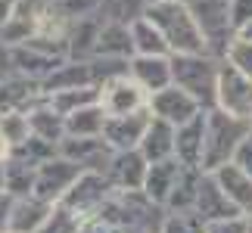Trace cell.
<instances>
[{
	"label": "cell",
	"mask_w": 252,
	"mask_h": 233,
	"mask_svg": "<svg viewBox=\"0 0 252 233\" xmlns=\"http://www.w3.org/2000/svg\"><path fill=\"white\" fill-rule=\"evenodd\" d=\"M143 16L162 31L171 53H209L206 37L187 0H150L143 6Z\"/></svg>",
	"instance_id": "6da1fadb"
},
{
	"label": "cell",
	"mask_w": 252,
	"mask_h": 233,
	"mask_svg": "<svg viewBox=\"0 0 252 233\" xmlns=\"http://www.w3.org/2000/svg\"><path fill=\"white\" fill-rule=\"evenodd\" d=\"M252 131V121L237 118L218 106L206 109V143H202V171H218L221 165L234 162L243 137Z\"/></svg>",
	"instance_id": "7a4b0ae2"
},
{
	"label": "cell",
	"mask_w": 252,
	"mask_h": 233,
	"mask_svg": "<svg viewBox=\"0 0 252 233\" xmlns=\"http://www.w3.org/2000/svg\"><path fill=\"white\" fill-rule=\"evenodd\" d=\"M221 59L212 53H171V84L184 87L202 109H212L218 96Z\"/></svg>",
	"instance_id": "3957f363"
},
{
	"label": "cell",
	"mask_w": 252,
	"mask_h": 233,
	"mask_svg": "<svg viewBox=\"0 0 252 233\" xmlns=\"http://www.w3.org/2000/svg\"><path fill=\"white\" fill-rule=\"evenodd\" d=\"M193 16H196V25L202 37H206V47L212 56L224 59L230 41L237 37L234 31V22H230V9H227V0H187Z\"/></svg>",
	"instance_id": "277c9868"
},
{
	"label": "cell",
	"mask_w": 252,
	"mask_h": 233,
	"mask_svg": "<svg viewBox=\"0 0 252 233\" xmlns=\"http://www.w3.org/2000/svg\"><path fill=\"white\" fill-rule=\"evenodd\" d=\"M84 174V168L75 159L69 155L56 152L53 159H47L44 165H37V177H34V193L47 202H53V205H60L65 199V193L75 187V180H78Z\"/></svg>",
	"instance_id": "5b68a950"
},
{
	"label": "cell",
	"mask_w": 252,
	"mask_h": 233,
	"mask_svg": "<svg viewBox=\"0 0 252 233\" xmlns=\"http://www.w3.org/2000/svg\"><path fill=\"white\" fill-rule=\"evenodd\" d=\"M115 193V187L109 183V177L100 171H84L78 180H75V187L65 193V199L60 202L63 208H69L72 215H78L81 221L84 218H94L96 211L106 205V199H109Z\"/></svg>",
	"instance_id": "8992f818"
},
{
	"label": "cell",
	"mask_w": 252,
	"mask_h": 233,
	"mask_svg": "<svg viewBox=\"0 0 252 233\" xmlns=\"http://www.w3.org/2000/svg\"><path fill=\"white\" fill-rule=\"evenodd\" d=\"M215 106L224 109L237 118L252 121V78L234 69L230 62L221 59V72H218V96Z\"/></svg>",
	"instance_id": "52a82bcc"
},
{
	"label": "cell",
	"mask_w": 252,
	"mask_h": 233,
	"mask_svg": "<svg viewBox=\"0 0 252 233\" xmlns=\"http://www.w3.org/2000/svg\"><path fill=\"white\" fill-rule=\"evenodd\" d=\"M50 13V0H16L13 13L3 25H0V44L16 47L25 44L32 34L41 31V22Z\"/></svg>",
	"instance_id": "ba28073f"
},
{
	"label": "cell",
	"mask_w": 252,
	"mask_h": 233,
	"mask_svg": "<svg viewBox=\"0 0 252 233\" xmlns=\"http://www.w3.org/2000/svg\"><path fill=\"white\" fill-rule=\"evenodd\" d=\"M100 106L106 109V115H128V112L147 109L150 93L131 75H119L112 81L100 84Z\"/></svg>",
	"instance_id": "9c48e42d"
},
{
	"label": "cell",
	"mask_w": 252,
	"mask_h": 233,
	"mask_svg": "<svg viewBox=\"0 0 252 233\" xmlns=\"http://www.w3.org/2000/svg\"><path fill=\"white\" fill-rule=\"evenodd\" d=\"M150 112H153V118H162V121H168V124L178 128V124L190 121L193 115H199L202 106L193 100L184 87L168 84V87H162V90L150 93Z\"/></svg>",
	"instance_id": "30bf717a"
},
{
	"label": "cell",
	"mask_w": 252,
	"mask_h": 233,
	"mask_svg": "<svg viewBox=\"0 0 252 233\" xmlns=\"http://www.w3.org/2000/svg\"><path fill=\"white\" fill-rule=\"evenodd\" d=\"M193 211H196L206 224H212V221H227V218H246L243 211L230 202V196L224 193V187L218 183V177L212 171H202V180H199V193H196V205H193Z\"/></svg>",
	"instance_id": "8fae6325"
},
{
	"label": "cell",
	"mask_w": 252,
	"mask_h": 233,
	"mask_svg": "<svg viewBox=\"0 0 252 233\" xmlns=\"http://www.w3.org/2000/svg\"><path fill=\"white\" fill-rule=\"evenodd\" d=\"M150 118H153L150 106L147 109H137V112H128V115H109L106 128H103V140L112 149H137Z\"/></svg>",
	"instance_id": "7c38bea8"
},
{
	"label": "cell",
	"mask_w": 252,
	"mask_h": 233,
	"mask_svg": "<svg viewBox=\"0 0 252 233\" xmlns=\"http://www.w3.org/2000/svg\"><path fill=\"white\" fill-rule=\"evenodd\" d=\"M147 155L140 149H115L109 168H106V177L115 190L131 193V190H143V180H147Z\"/></svg>",
	"instance_id": "4fadbf2b"
},
{
	"label": "cell",
	"mask_w": 252,
	"mask_h": 233,
	"mask_svg": "<svg viewBox=\"0 0 252 233\" xmlns=\"http://www.w3.org/2000/svg\"><path fill=\"white\" fill-rule=\"evenodd\" d=\"M60 152L75 159L84 171H100V174H106V168H109V162L115 155V149L103 137H63Z\"/></svg>",
	"instance_id": "5bb4252c"
},
{
	"label": "cell",
	"mask_w": 252,
	"mask_h": 233,
	"mask_svg": "<svg viewBox=\"0 0 252 233\" xmlns=\"http://www.w3.org/2000/svg\"><path fill=\"white\" fill-rule=\"evenodd\" d=\"M202 143H206V109L174 128V159L190 168H202Z\"/></svg>",
	"instance_id": "9a60e30c"
},
{
	"label": "cell",
	"mask_w": 252,
	"mask_h": 233,
	"mask_svg": "<svg viewBox=\"0 0 252 233\" xmlns=\"http://www.w3.org/2000/svg\"><path fill=\"white\" fill-rule=\"evenodd\" d=\"M53 208H56L53 202L41 199L37 193L19 196L16 208H13V227H9V233H41V227L50 221Z\"/></svg>",
	"instance_id": "2e32d148"
},
{
	"label": "cell",
	"mask_w": 252,
	"mask_h": 233,
	"mask_svg": "<svg viewBox=\"0 0 252 233\" xmlns=\"http://www.w3.org/2000/svg\"><path fill=\"white\" fill-rule=\"evenodd\" d=\"M128 75L147 93H156L171 84V56H131Z\"/></svg>",
	"instance_id": "e0dca14e"
},
{
	"label": "cell",
	"mask_w": 252,
	"mask_h": 233,
	"mask_svg": "<svg viewBox=\"0 0 252 233\" xmlns=\"http://www.w3.org/2000/svg\"><path fill=\"white\" fill-rule=\"evenodd\" d=\"M94 56L131 59V56H134L131 22H122V19H106V22L100 25V37H96V53Z\"/></svg>",
	"instance_id": "ac0fdd59"
},
{
	"label": "cell",
	"mask_w": 252,
	"mask_h": 233,
	"mask_svg": "<svg viewBox=\"0 0 252 233\" xmlns=\"http://www.w3.org/2000/svg\"><path fill=\"white\" fill-rule=\"evenodd\" d=\"M25 112H28V124H32V134H34V137L50 140V143H56V146H60L63 137H65V115L56 112L47 96L34 100Z\"/></svg>",
	"instance_id": "d6986e66"
},
{
	"label": "cell",
	"mask_w": 252,
	"mask_h": 233,
	"mask_svg": "<svg viewBox=\"0 0 252 233\" xmlns=\"http://www.w3.org/2000/svg\"><path fill=\"white\" fill-rule=\"evenodd\" d=\"M69 87H96L91 59H65L53 75H47L41 81V93H56V90H69Z\"/></svg>",
	"instance_id": "ffe728a7"
},
{
	"label": "cell",
	"mask_w": 252,
	"mask_h": 233,
	"mask_svg": "<svg viewBox=\"0 0 252 233\" xmlns=\"http://www.w3.org/2000/svg\"><path fill=\"white\" fill-rule=\"evenodd\" d=\"M178 174H181V162L174 159V155H171V159H162V162H150L147 180H143V193H147L156 205L165 208L174 183H178Z\"/></svg>",
	"instance_id": "44dd1931"
},
{
	"label": "cell",
	"mask_w": 252,
	"mask_h": 233,
	"mask_svg": "<svg viewBox=\"0 0 252 233\" xmlns=\"http://www.w3.org/2000/svg\"><path fill=\"white\" fill-rule=\"evenodd\" d=\"M41 81L25 75H9L6 81H0V115L16 112V109H28L34 100H41Z\"/></svg>",
	"instance_id": "7402d4cb"
},
{
	"label": "cell",
	"mask_w": 252,
	"mask_h": 233,
	"mask_svg": "<svg viewBox=\"0 0 252 233\" xmlns=\"http://www.w3.org/2000/svg\"><path fill=\"white\" fill-rule=\"evenodd\" d=\"M218 177V183L224 187V193L230 196V202L243 211L246 218H252V174H246L237 162L221 165L218 171H212Z\"/></svg>",
	"instance_id": "603a6c76"
},
{
	"label": "cell",
	"mask_w": 252,
	"mask_h": 233,
	"mask_svg": "<svg viewBox=\"0 0 252 233\" xmlns=\"http://www.w3.org/2000/svg\"><path fill=\"white\" fill-rule=\"evenodd\" d=\"M147 162H162V159H171L174 155V124L162 121V118H150L147 131H143V140L137 146Z\"/></svg>",
	"instance_id": "cb8c5ba5"
},
{
	"label": "cell",
	"mask_w": 252,
	"mask_h": 233,
	"mask_svg": "<svg viewBox=\"0 0 252 233\" xmlns=\"http://www.w3.org/2000/svg\"><path fill=\"white\" fill-rule=\"evenodd\" d=\"M106 118L109 115L100 103H87L65 115V137H103Z\"/></svg>",
	"instance_id": "d4e9b609"
},
{
	"label": "cell",
	"mask_w": 252,
	"mask_h": 233,
	"mask_svg": "<svg viewBox=\"0 0 252 233\" xmlns=\"http://www.w3.org/2000/svg\"><path fill=\"white\" fill-rule=\"evenodd\" d=\"M100 19L87 16L69 25L65 31V44H69V59H91L96 53V37H100Z\"/></svg>",
	"instance_id": "484cf974"
},
{
	"label": "cell",
	"mask_w": 252,
	"mask_h": 233,
	"mask_svg": "<svg viewBox=\"0 0 252 233\" xmlns=\"http://www.w3.org/2000/svg\"><path fill=\"white\" fill-rule=\"evenodd\" d=\"M131 37H134V56H171L168 41L143 13L131 19Z\"/></svg>",
	"instance_id": "4316f807"
},
{
	"label": "cell",
	"mask_w": 252,
	"mask_h": 233,
	"mask_svg": "<svg viewBox=\"0 0 252 233\" xmlns=\"http://www.w3.org/2000/svg\"><path fill=\"white\" fill-rule=\"evenodd\" d=\"M199 180H202V168H190V165H181L178 183H174L165 211H190L196 205V193H199Z\"/></svg>",
	"instance_id": "83f0119b"
},
{
	"label": "cell",
	"mask_w": 252,
	"mask_h": 233,
	"mask_svg": "<svg viewBox=\"0 0 252 233\" xmlns=\"http://www.w3.org/2000/svg\"><path fill=\"white\" fill-rule=\"evenodd\" d=\"M34 177H37L34 165L16 159V155H6V159H3V190L13 193L16 199L34 193Z\"/></svg>",
	"instance_id": "f1b7e54d"
},
{
	"label": "cell",
	"mask_w": 252,
	"mask_h": 233,
	"mask_svg": "<svg viewBox=\"0 0 252 233\" xmlns=\"http://www.w3.org/2000/svg\"><path fill=\"white\" fill-rule=\"evenodd\" d=\"M47 100L56 112L69 115L75 109H81L87 103H100V87H69V90H56V93H47Z\"/></svg>",
	"instance_id": "f546056e"
},
{
	"label": "cell",
	"mask_w": 252,
	"mask_h": 233,
	"mask_svg": "<svg viewBox=\"0 0 252 233\" xmlns=\"http://www.w3.org/2000/svg\"><path fill=\"white\" fill-rule=\"evenodd\" d=\"M60 152V146L56 143H50V140H41V137H28L25 143H19V146H13L9 149V155H16V159H22V162H28V165H44L47 159H53V155Z\"/></svg>",
	"instance_id": "4dcf8cb0"
},
{
	"label": "cell",
	"mask_w": 252,
	"mask_h": 233,
	"mask_svg": "<svg viewBox=\"0 0 252 233\" xmlns=\"http://www.w3.org/2000/svg\"><path fill=\"white\" fill-rule=\"evenodd\" d=\"M0 134H3V140L9 143V149L19 146V143H25L32 137V124H28V112L25 109H16V112H6L0 115Z\"/></svg>",
	"instance_id": "1f68e13d"
},
{
	"label": "cell",
	"mask_w": 252,
	"mask_h": 233,
	"mask_svg": "<svg viewBox=\"0 0 252 233\" xmlns=\"http://www.w3.org/2000/svg\"><path fill=\"white\" fill-rule=\"evenodd\" d=\"M103 6V0H50L53 16L65 19V22H78V19L94 16Z\"/></svg>",
	"instance_id": "d6a6232c"
},
{
	"label": "cell",
	"mask_w": 252,
	"mask_h": 233,
	"mask_svg": "<svg viewBox=\"0 0 252 233\" xmlns=\"http://www.w3.org/2000/svg\"><path fill=\"white\" fill-rule=\"evenodd\" d=\"M159 233H206V221H202L196 211H165V221H162Z\"/></svg>",
	"instance_id": "836d02e7"
},
{
	"label": "cell",
	"mask_w": 252,
	"mask_h": 233,
	"mask_svg": "<svg viewBox=\"0 0 252 233\" xmlns=\"http://www.w3.org/2000/svg\"><path fill=\"white\" fill-rule=\"evenodd\" d=\"M224 62H230L234 69H240L243 75L252 78V41H243V37H234L224 53Z\"/></svg>",
	"instance_id": "e575fe53"
},
{
	"label": "cell",
	"mask_w": 252,
	"mask_h": 233,
	"mask_svg": "<svg viewBox=\"0 0 252 233\" xmlns=\"http://www.w3.org/2000/svg\"><path fill=\"white\" fill-rule=\"evenodd\" d=\"M78 227H81V218L78 215H72L69 208L56 205L53 215H50V221L41 227V233H78Z\"/></svg>",
	"instance_id": "d590c367"
},
{
	"label": "cell",
	"mask_w": 252,
	"mask_h": 233,
	"mask_svg": "<svg viewBox=\"0 0 252 233\" xmlns=\"http://www.w3.org/2000/svg\"><path fill=\"white\" fill-rule=\"evenodd\" d=\"M252 218H227V221H212L206 224V233H249Z\"/></svg>",
	"instance_id": "8d00e7d4"
},
{
	"label": "cell",
	"mask_w": 252,
	"mask_h": 233,
	"mask_svg": "<svg viewBox=\"0 0 252 233\" xmlns=\"http://www.w3.org/2000/svg\"><path fill=\"white\" fill-rule=\"evenodd\" d=\"M230 9V22H234V31H240L243 25L252 22V0H227Z\"/></svg>",
	"instance_id": "74e56055"
},
{
	"label": "cell",
	"mask_w": 252,
	"mask_h": 233,
	"mask_svg": "<svg viewBox=\"0 0 252 233\" xmlns=\"http://www.w3.org/2000/svg\"><path fill=\"white\" fill-rule=\"evenodd\" d=\"M13 208H16V196L0 190V233H9V227H13Z\"/></svg>",
	"instance_id": "f35d334b"
},
{
	"label": "cell",
	"mask_w": 252,
	"mask_h": 233,
	"mask_svg": "<svg viewBox=\"0 0 252 233\" xmlns=\"http://www.w3.org/2000/svg\"><path fill=\"white\" fill-rule=\"evenodd\" d=\"M234 162H237L246 174H252V131L243 137V143H240V149H237V155H234Z\"/></svg>",
	"instance_id": "ab89813d"
},
{
	"label": "cell",
	"mask_w": 252,
	"mask_h": 233,
	"mask_svg": "<svg viewBox=\"0 0 252 233\" xmlns=\"http://www.w3.org/2000/svg\"><path fill=\"white\" fill-rule=\"evenodd\" d=\"M78 233H119V230H115L109 221H103L100 215H94V218H84V221H81Z\"/></svg>",
	"instance_id": "60d3db41"
},
{
	"label": "cell",
	"mask_w": 252,
	"mask_h": 233,
	"mask_svg": "<svg viewBox=\"0 0 252 233\" xmlns=\"http://www.w3.org/2000/svg\"><path fill=\"white\" fill-rule=\"evenodd\" d=\"M9 75H16L13 53H9V47H6V44H0V81H6Z\"/></svg>",
	"instance_id": "b9f144b4"
},
{
	"label": "cell",
	"mask_w": 252,
	"mask_h": 233,
	"mask_svg": "<svg viewBox=\"0 0 252 233\" xmlns=\"http://www.w3.org/2000/svg\"><path fill=\"white\" fill-rule=\"evenodd\" d=\"M13 6H16V0H0V25L9 19V13H13Z\"/></svg>",
	"instance_id": "7bdbcfd3"
},
{
	"label": "cell",
	"mask_w": 252,
	"mask_h": 233,
	"mask_svg": "<svg viewBox=\"0 0 252 233\" xmlns=\"http://www.w3.org/2000/svg\"><path fill=\"white\" fill-rule=\"evenodd\" d=\"M237 37H243V41H252V22L240 28V31H237Z\"/></svg>",
	"instance_id": "ee69618b"
},
{
	"label": "cell",
	"mask_w": 252,
	"mask_h": 233,
	"mask_svg": "<svg viewBox=\"0 0 252 233\" xmlns=\"http://www.w3.org/2000/svg\"><path fill=\"white\" fill-rule=\"evenodd\" d=\"M6 155H9V143L3 140V134H0V159H6Z\"/></svg>",
	"instance_id": "f6af8a7d"
},
{
	"label": "cell",
	"mask_w": 252,
	"mask_h": 233,
	"mask_svg": "<svg viewBox=\"0 0 252 233\" xmlns=\"http://www.w3.org/2000/svg\"><path fill=\"white\" fill-rule=\"evenodd\" d=\"M0 190H3V159H0Z\"/></svg>",
	"instance_id": "bcb514c9"
},
{
	"label": "cell",
	"mask_w": 252,
	"mask_h": 233,
	"mask_svg": "<svg viewBox=\"0 0 252 233\" xmlns=\"http://www.w3.org/2000/svg\"><path fill=\"white\" fill-rule=\"evenodd\" d=\"M134 233H153V230H134Z\"/></svg>",
	"instance_id": "7dc6e473"
},
{
	"label": "cell",
	"mask_w": 252,
	"mask_h": 233,
	"mask_svg": "<svg viewBox=\"0 0 252 233\" xmlns=\"http://www.w3.org/2000/svg\"><path fill=\"white\" fill-rule=\"evenodd\" d=\"M249 233H252V227H249Z\"/></svg>",
	"instance_id": "c3c4849f"
}]
</instances>
